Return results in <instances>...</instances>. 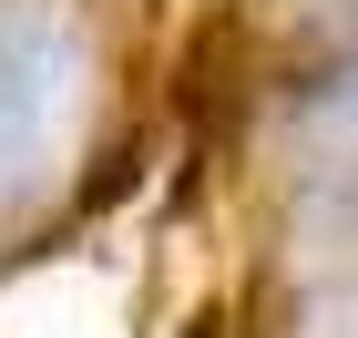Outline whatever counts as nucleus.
I'll list each match as a JSON object with an SVG mask.
<instances>
[{"mask_svg":"<svg viewBox=\"0 0 358 338\" xmlns=\"http://www.w3.org/2000/svg\"><path fill=\"white\" fill-rule=\"evenodd\" d=\"M72 92H83V41L41 10H0V185L62 134Z\"/></svg>","mask_w":358,"mask_h":338,"instance_id":"obj_1","label":"nucleus"},{"mask_svg":"<svg viewBox=\"0 0 358 338\" xmlns=\"http://www.w3.org/2000/svg\"><path fill=\"white\" fill-rule=\"evenodd\" d=\"M317 328H338V338H358V297H338V308L317 318Z\"/></svg>","mask_w":358,"mask_h":338,"instance_id":"obj_2","label":"nucleus"}]
</instances>
